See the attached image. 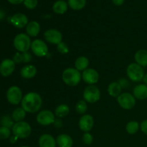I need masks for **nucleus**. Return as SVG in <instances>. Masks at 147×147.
<instances>
[{"mask_svg":"<svg viewBox=\"0 0 147 147\" xmlns=\"http://www.w3.org/2000/svg\"><path fill=\"white\" fill-rule=\"evenodd\" d=\"M21 105L22 108L27 113H37L41 109L42 105V99L39 93L36 92H30L23 96Z\"/></svg>","mask_w":147,"mask_h":147,"instance_id":"obj_1","label":"nucleus"},{"mask_svg":"<svg viewBox=\"0 0 147 147\" xmlns=\"http://www.w3.org/2000/svg\"><path fill=\"white\" fill-rule=\"evenodd\" d=\"M82 74L79 70L74 67H67L63 70L62 79L65 84L70 87H75L80 83Z\"/></svg>","mask_w":147,"mask_h":147,"instance_id":"obj_2","label":"nucleus"},{"mask_svg":"<svg viewBox=\"0 0 147 147\" xmlns=\"http://www.w3.org/2000/svg\"><path fill=\"white\" fill-rule=\"evenodd\" d=\"M13 45L16 50L20 53H25L31 48L32 41L30 37L25 33H20L15 36Z\"/></svg>","mask_w":147,"mask_h":147,"instance_id":"obj_3","label":"nucleus"},{"mask_svg":"<svg viewBox=\"0 0 147 147\" xmlns=\"http://www.w3.org/2000/svg\"><path fill=\"white\" fill-rule=\"evenodd\" d=\"M126 74L129 80L138 83L143 80L145 73L143 67L136 63H131L126 68Z\"/></svg>","mask_w":147,"mask_h":147,"instance_id":"obj_4","label":"nucleus"},{"mask_svg":"<svg viewBox=\"0 0 147 147\" xmlns=\"http://www.w3.org/2000/svg\"><path fill=\"white\" fill-rule=\"evenodd\" d=\"M12 132L14 136L18 139H26L29 137L32 133V127L26 121L17 122L12 127Z\"/></svg>","mask_w":147,"mask_h":147,"instance_id":"obj_5","label":"nucleus"},{"mask_svg":"<svg viewBox=\"0 0 147 147\" xmlns=\"http://www.w3.org/2000/svg\"><path fill=\"white\" fill-rule=\"evenodd\" d=\"M100 90L95 85H89L86 88L83 93V100L87 103H97L100 98Z\"/></svg>","mask_w":147,"mask_h":147,"instance_id":"obj_6","label":"nucleus"},{"mask_svg":"<svg viewBox=\"0 0 147 147\" xmlns=\"http://www.w3.org/2000/svg\"><path fill=\"white\" fill-rule=\"evenodd\" d=\"M136 99L134 96L133 94L130 93H121L120 96L117 97V102L120 107L124 110H131L134 109L136 106Z\"/></svg>","mask_w":147,"mask_h":147,"instance_id":"obj_7","label":"nucleus"},{"mask_svg":"<svg viewBox=\"0 0 147 147\" xmlns=\"http://www.w3.org/2000/svg\"><path fill=\"white\" fill-rule=\"evenodd\" d=\"M32 52L37 57H45L48 54V47L45 42L40 39H36L32 42Z\"/></svg>","mask_w":147,"mask_h":147,"instance_id":"obj_8","label":"nucleus"},{"mask_svg":"<svg viewBox=\"0 0 147 147\" xmlns=\"http://www.w3.org/2000/svg\"><path fill=\"white\" fill-rule=\"evenodd\" d=\"M56 116L54 113L50 110H42L37 113L36 116V121L40 125L47 126L53 124Z\"/></svg>","mask_w":147,"mask_h":147,"instance_id":"obj_9","label":"nucleus"},{"mask_svg":"<svg viewBox=\"0 0 147 147\" xmlns=\"http://www.w3.org/2000/svg\"><path fill=\"white\" fill-rule=\"evenodd\" d=\"M7 98L9 103L12 105H18L23 98L22 91L17 86H12L7 90Z\"/></svg>","mask_w":147,"mask_h":147,"instance_id":"obj_10","label":"nucleus"},{"mask_svg":"<svg viewBox=\"0 0 147 147\" xmlns=\"http://www.w3.org/2000/svg\"><path fill=\"white\" fill-rule=\"evenodd\" d=\"M45 40L53 45H58L63 42V34L56 29H49L44 32Z\"/></svg>","mask_w":147,"mask_h":147,"instance_id":"obj_11","label":"nucleus"},{"mask_svg":"<svg viewBox=\"0 0 147 147\" xmlns=\"http://www.w3.org/2000/svg\"><path fill=\"white\" fill-rule=\"evenodd\" d=\"M82 79L88 85H95L99 80V74L94 68H87L83 71Z\"/></svg>","mask_w":147,"mask_h":147,"instance_id":"obj_12","label":"nucleus"},{"mask_svg":"<svg viewBox=\"0 0 147 147\" xmlns=\"http://www.w3.org/2000/svg\"><path fill=\"white\" fill-rule=\"evenodd\" d=\"M78 126L80 130L86 132H89L92 130L94 126V119L90 114H84L80 118L78 121Z\"/></svg>","mask_w":147,"mask_h":147,"instance_id":"obj_13","label":"nucleus"},{"mask_svg":"<svg viewBox=\"0 0 147 147\" xmlns=\"http://www.w3.org/2000/svg\"><path fill=\"white\" fill-rule=\"evenodd\" d=\"M15 64L13 60L4 59L0 63V74L4 77L11 76L15 70Z\"/></svg>","mask_w":147,"mask_h":147,"instance_id":"obj_14","label":"nucleus"},{"mask_svg":"<svg viewBox=\"0 0 147 147\" xmlns=\"http://www.w3.org/2000/svg\"><path fill=\"white\" fill-rule=\"evenodd\" d=\"M10 22L16 28L22 29L27 27L29 23L28 17L22 13H17L10 18Z\"/></svg>","mask_w":147,"mask_h":147,"instance_id":"obj_15","label":"nucleus"},{"mask_svg":"<svg viewBox=\"0 0 147 147\" xmlns=\"http://www.w3.org/2000/svg\"><path fill=\"white\" fill-rule=\"evenodd\" d=\"M38 144L40 147H56L57 146L56 139L48 134H45L40 136Z\"/></svg>","mask_w":147,"mask_h":147,"instance_id":"obj_16","label":"nucleus"},{"mask_svg":"<svg viewBox=\"0 0 147 147\" xmlns=\"http://www.w3.org/2000/svg\"><path fill=\"white\" fill-rule=\"evenodd\" d=\"M37 67L32 64L24 65L20 70V75L24 79L33 78L37 75Z\"/></svg>","mask_w":147,"mask_h":147,"instance_id":"obj_17","label":"nucleus"},{"mask_svg":"<svg viewBox=\"0 0 147 147\" xmlns=\"http://www.w3.org/2000/svg\"><path fill=\"white\" fill-rule=\"evenodd\" d=\"M133 95L138 100H145L147 98V85L139 84L133 89Z\"/></svg>","mask_w":147,"mask_h":147,"instance_id":"obj_18","label":"nucleus"},{"mask_svg":"<svg viewBox=\"0 0 147 147\" xmlns=\"http://www.w3.org/2000/svg\"><path fill=\"white\" fill-rule=\"evenodd\" d=\"M56 143L58 147H73V139L68 134H61L56 138Z\"/></svg>","mask_w":147,"mask_h":147,"instance_id":"obj_19","label":"nucleus"},{"mask_svg":"<svg viewBox=\"0 0 147 147\" xmlns=\"http://www.w3.org/2000/svg\"><path fill=\"white\" fill-rule=\"evenodd\" d=\"M40 32V25L37 21H31L27 24L26 27V34L30 37H35Z\"/></svg>","mask_w":147,"mask_h":147,"instance_id":"obj_20","label":"nucleus"},{"mask_svg":"<svg viewBox=\"0 0 147 147\" xmlns=\"http://www.w3.org/2000/svg\"><path fill=\"white\" fill-rule=\"evenodd\" d=\"M134 60L142 67H147V50L142 49L135 53Z\"/></svg>","mask_w":147,"mask_h":147,"instance_id":"obj_21","label":"nucleus"},{"mask_svg":"<svg viewBox=\"0 0 147 147\" xmlns=\"http://www.w3.org/2000/svg\"><path fill=\"white\" fill-rule=\"evenodd\" d=\"M68 4L64 0H57L53 4V10L57 14H63L67 11Z\"/></svg>","mask_w":147,"mask_h":147,"instance_id":"obj_22","label":"nucleus"},{"mask_svg":"<svg viewBox=\"0 0 147 147\" xmlns=\"http://www.w3.org/2000/svg\"><path fill=\"white\" fill-rule=\"evenodd\" d=\"M107 91L111 97L117 98L118 96L121 94L122 88L121 87L120 84L118 83V81L112 82L108 86Z\"/></svg>","mask_w":147,"mask_h":147,"instance_id":"obj_23","label":"nucleus"},{"mask_svg":"<svg viewBox=\"0 0 147 147\" xmlns=\"http://www.w3.org/2000/svg\"><path fill=\"white\" fill-rule=\"evenodd\" d=\"M89 66V60L86 56H80L75 61V68L79 71H84Z\"/></svg>","mask_w":147,"mask_h":147,"instance_id":"obj_24","label":"nucleus"},{"mask_svg":"<svg viewBox=\"0 0 147 147\" xmlns=\"http://www.w3.org/2000/svg\"><path fill=\"white\" fill-rule=\"evenodd\" d=\"M69 113H70V107L65 103H62L56 107L54 113L57 118L63 119L67 116Z\"/></svg>","mask_w":147,"mask_h":147,"instance_id":"obj_25","label":"nucleus"},{"mask_svg":"<svg viewBox=\"0 0 147 147\" xmlns=\"http://www.w3.org/2000/svg\"><path fill=\"white\" fill-rule=\"evenodd\" d=\"M26 113L27 112L22 109V108H17L14 109L11 113V118H12L13 121L17 122L23 121L26 117Z\"/></svg>","mask_w":147,"mask_h":147,"instance_id":"obj_26","label":"nucleus"},{"mask_svg":"<svg viewBox=\"0 0 147 147\" xmlns=\"http://www.w3.org/2000/svg\"><path fill=\"white\" fill-rule=\"evenodd\" d=\"M86 0H68L67 4L68 7L73 10L83 9L86 5Z\"/></svg>","mask_w":147,"mask_h":147,"instance_id":"obj_27","label":"nucleus"},{"mask_svg":"<svg viewBox=\"0 0 147 147\" xmlns=\"http://www.w3.org/2000/svg\"><path fill=\"white\" fill-rule=\"evenodd\" d=\"M140 129V124L136 121H131L128 122L126 126V131L129 134L134 135L137 133Z\"/></svg>","mask_w":147,"mask_h":147,"instance_id":"obj_28","label":"nucleus"},{"mask_svg":"<svg viewBox=\"0 0 147 147\" xmlns=\"http://www.w3.org/2000/svg\"><path fill=\"white\" fill-rule=\"evenodd\" d=\"M88 110L87 102L84 100H80L76 105V111L78 114L84 115L86 114Z\"/></svg>","mask_w":147,"mask_h":147,"instance_id":"obj_29","label":"nucleus"},{"mask_svg":"<svg viewBox=\"0 0 147 147\" xmlns=\"http://www.w3.org/2000/svg\"><path fill=\"white\" fill-rule=\"evenodd\" d=\"M13 121H13L12 118L10 117L9 116H4V117H2L1 121V125H2L1 126H5V127L9 128V129H10V128L12 129L13 126H14V124Z\"/></svg>","mask_w":147,"mask_h":147,"instance_id":"obj_30","label":"nucleus"},{"mask_svg":"<svg viewBox=\"0 0 147 147\" xmlns=\"http://www.w3.org/2000/svg\"><path fill=\"white\" fill-rule=\"evenodd\" d=\"M11 135V131L9 128L5 126H1L0 127V139H7L10 137Z\"/></svg>","mask_w":147,"mask_h":147,"instance_id":"obj_31","label":"nucleus"},{"mask_svg":"<svg viewBox=\"0 0 147 147\" xmlns=\"http://www.w3.org/2000/svg\"><path fill=\"white\" fill-rule=\"evenodd\" d=\"M57 50L58 53L63 55L67 54L69 51H70L67 45L65 42H61L58 45H57Z\"/></svg>","mask_w":147,"mask_h":147,"instance_id":"obj_32","label":"nucleus"},{"mask_svg":"<svg viewBox=\"0 0 147 147\" xmlns=\"http://www.w3.org/2000/svg\"><path fill=\"white\" fill-rule=\"evenodd\" d=\"M82 141H83V144L86 145H89L92 144L93 142V136L89 132H86V133L83 134V136H82Z\"/></svg>","mask_w":147,"mask_h":147,"instance_id":"obj_33","label":"nucleus"},{"mask_svg":"<svg viewBox=\"0 0 147 147\" xmlns=\"http://www.w3.org/2000/svg\"><path fill=\"white\" fill-rule=\"evenodd\" d=\"M24 5L29 9H34L37 7L38 1L37 0H24Z\"/></svg>","mask_w":147,"mask_h":147,"instance_id":"obj_34","label":"nucleus"},{"mask_svg":"<svg viewBox=\"0 0 147 147\" xmlns=\"http://www.w3.org/2000/svg\"><path fill=\"white\" fill-rule=\"evenodd\" d=\"M22 63H28L32 61V56L29 52H25V53H22Z\"/></svg>","mask_w":147,"mask_h":147,"instance_id":"obj_35","label":"nucleus"},{"mask_svg":"<svg viewBox=\"0 0 147 147\" xmlns=\"http://www.w3.org/2000/svg\"><path fill=\"white\" fill-rule=\"evenodd\" d=\"M118 83L120 84L121 87L122 88V89H126L128 88L129 86V81L125 78H121L119 79L118 80Z\"/></svg>","mask_w":147,"mask_h":147,"instance_id":"obj_36","label":"nucleus"},{"mask_svg":"<svg viewBox=\"0 0 147 147\" xmlns=\"http://www.w3.org/2000/svg\"><path fill=\"white\" fill-rule=\"evenodd\" d=\"M13 60H14V62L15 63H22V53L17 52V53H15V55H14V57H13Z\"/></svg>","mask_w":147,"mask_h":147,"instance_id":"obj_37","label":"nucleus"},{"mask_svg":"<svg viewBox=\"0 0 147 147\" xmlns=\"http://www.w3.org/2000/svg\"><path fill=\"white\" fill-rule=\"evenodd\" d=\"M140 129L147 136V119H145L141 123Z\"/></svg>","mask_w":147,"mask_h":147,"instance_id":"obj_38","label":"nucleus"},{"mask_svg":"<svg viewBox=\"0 0 147 147\" xmlns=\"http://www.w3.org/2000/svg\"><path fill=\"white\" fill-rule=\"evenodd\" d=\"M53 125H54L55 127L57 128V129H60V128L63 127V121L61 120V119L57 118V119H55L54 123H53Z\"/></svg>","mask_w":147,"mask_h":147,"instance_id":"obj_39","label":"nucleus"},{"mask_svg":"<svg viewBox=\"0 0 147 147\" xmlns=\"http://www.w3.org/2000/svg\"><path fill=\"white\" fill-rule=\"evenodd\" d=\"M124 1L125 0H112V2L116 6H121Z\"/></svg>","mask_w":147,"mask_h":147,"instance_id":"obj_40","label":"nucleus"},{"mask_svg":"<svg viewBox=\"0 0 147 147\" xmlns=\"http://www.w3.org/2000/svg\"><path fill=\"white\" fill-rule=\"evenodd\" d=\"M7 1L12 4H20L24 2V0H7Z\"/></svg>","mask_w":147,"mask_h":147,"instance_id":"obj_41","label":"nucleus"},{"mask_svg":"<svg viewBox=\"0 0 147 147\" xmlns=\"http://www.w3.org/2000/svg\"><path fill=\"white\" fill-rule=\"evenodd\" d=\"M17 139H18V138H17V136H11V138H10V142H11V144H14V143H15L16 142H17Z\"/></svg>","mask_w":147,"mask_h":147,"instance_id":"obj_42","label":"nucleus"},{"mask_svg":"<svg viewBox=\"0 0 147 147\" xmlns=\"http://www.w3.org/2000/svg\"><path fill=\"white\" fill-rule=\"evenodd\" d=\"M143 81H144V84L147 85V73H146V74L144 75V76Z\"/></svg>","mask_w":147,"mask_h":147,"instance_id":"obj_43","label":"nucleus"},{"mask_svg":"<svg viewBox=\"0 0 147 147\" xmlns=\"http://www.w3.org/2000/svg\"><path fill=\"white\" fill-rule=\"evenodd\" d=\"M4 17V12H2L1 11H0V19Z\"/></svg>","mask_w":147,"mask_h":147,"instance_id":"obj_44","label":"nucleus"},{"mask_svg":"<svg viewBox=\"0 0 147 147\" xmlns=\"http://www.w3.org/2000/svg\"><path fill=\"white\" fill-rule=\"evenodd\" d=\"M20 147H30V146H20Z\"/></svg>","mask_w":147,"mask_h":147,"instance_id":"obj_45","label":"nucleus"},{"mask_svg":"<svg viewBox=\"0 0 147 147\" xmlns=\"http://www.w3.org/2000/svg\"><path fill=\"white\" fill-rule=\"evenodd\" d=\"M64 1H65V0H64Z\"/></svg>","mask_w":147,"mask_h":147,"instance_id":"obj_46","label":"nucleus"}]
</instances>
